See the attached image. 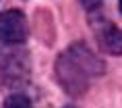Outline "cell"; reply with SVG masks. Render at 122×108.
<instances>
[{
  "label": "cell",
  "instance_id": "6da1fadb",
  "mask_svg": "<svg viewBox=\"0 0 122 108\" xmlns=\"http://www.w3.org/2000/svg\"><path fill=\"white\" fill-rule=\"evenodd\" d=\"M103 73V60L85 42L71 44L56 58V77L68 96H83L93 77Z\"/></svg>",
  "mask_w": 122,
  "mask_h": 108
},
{
  "label": "cell",
  "instance_id": "277c9868",
  "mask_svg": "<svg viewBox=\"0 0 122 108\" xmlns=\"http://www.w3.org/2000/svg\"><path fill=\"white\" fill-rule=\"evenodd\" d=\"M4 108H31V102L27 100L25 96L15 94V96H8V98H6Z\"/></svg>",
  "mask_w": 122,
  "mask_h": 108
},
{
  "label": "cell",
  "instance_id": "5b68a950",
  "mask_svg": "<svg viewBox=\"0 0 122 108\" xmlns=\"http://www.w3.org/2000/svg\"><path fill=\"white\" fill-rule=\"evenodd\" d=\"M81 4H83L87 11H93V8H97L102 4V0H81Z\"/></svg>",
  "mask_w": 122,
  "mask_h": 108
},
{
  "label": "cell",
  "instance_id": "3957f363",
  "mask_svg": "<svg viewBox=\"0 0 122 108\" xmlns=\"http://www.w3.org/2000/svg\"><path fill=\"white\" fill-rule=\"evenodd\" d=\"M91 27H93V33H95V40L99 48L108 54H122V29L108 21L103 15H93L91 19Z\"/></svg>",
  "mask_w": 122,
  "mask_h": 108
},
{
  "label": "cell",
  "instance_id": "8992f818",
  "mask_svg": "<svg viewBox=\"0 0 122 108\" xmlns=\"http://www.w3.org/2000/svg\"><path fill=\"white\" fill-rule=\"evenodd\" d=\"M64 108H75V106H71V104H68V106H64Z\"/></svg>",
  "mask_w": 122,
  "mask_h": 108
},
{
  "label": "cell",
  "instance_id": "7a4b0ae2",
  "mask_svg": "<svg viewBox=\"0 0 122 108\" xmlns=\"http://www.w3.org/2000/svg\"><path fill=\"white\" fill-rule=\"evenodd\" d=\"M27 35H29V27H27L25 15L10 8V11H2L0 13V42L2 44H25Z\"/></svg>",
  "mask_w": 122,
  "mask_h": 108
},
{
  "label": "cell",
  "instance_id": "52a82bcc",
  "mask_svg": "<svg viewBox=\"0 0 122 108\" xmlns=\"http://www.w3.org/2000/svg\"><path fill=\"white\" fill-rule=\"evenodd\" d=\"M120 13H122V0H120Z\"/></svg>",
  "mask_w": 122,
  "mask_h": 108
}]
</instances>
